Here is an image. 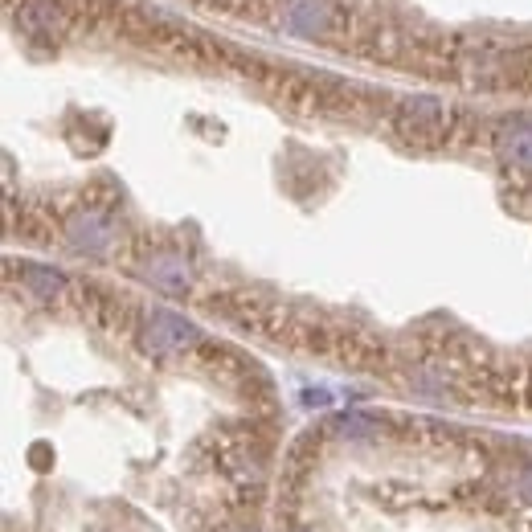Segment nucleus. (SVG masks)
Instances as JSON below:
<instances>
[{"instance_id":"obj_6","label":"nucleus","mask_w":532,"mask_h":532,"mask_svg":"<svg viewBox=\"0 0 532 532\" xmlns=\"http://www.w3.org/2000/svg\"><path fill=\"white\" fill-rule=\"evenodd\" d=\"M496 148L516 168H532V123H508L496 136Z\"/></svg>"},{"instance_id":"obj_7","label":"nucleus","mask_w":532,"mask_h":532,"mask_svg":"<svg viewBox=\"0 0 532 532\" xmlns=\"http://www.w3.org/2000/svg\"><path fill=\"white\" fill-rule=\"evenodd\" d=\"M148 275H152L164 291H185V283H189L185 262H181V258H156V262L148 266Z\"/></svg>"},{"instance_id":"obj_8","label":"nucleus","mask_w":532,"mask_h":532,"mask_svg":"<svg viewBox=\"0 0 532 532\" xmlns=\"http://www.w3.org/2000/svg\"><path fill=\"white\" fill-rule=\"evenodd\" d=\"M25 283L41 295H54L62 287V275L58 271H46V266H25Z\"/></svg>"},{"instance_id":"obj_2","label":"nucleus","mask_w":532,"mask_h":532,"mask_svg":"<svg viewBox=\"0 0 532 532\" xmlns=\"http://www.w3.org/2000/svg\"><path fill=\"white\" fill-rule=\"evenodd\" d=\"M140 340H144L148 352H156V357H168V352L189 348V344L197 340V328L185 324L181 316H172V312H152V316L144 320Z\"/></svg>"},{"instance_id":"obj_3","label":"nucleus","mask_w":532,"mask_h":532,"mask_svg":"<svg viewBox=\"0 0 532 532\" xmlns=\"http://www.w3.org/2000/svg\"><path fill=\"white\" fill-rule=\"evenodd\" d=\"M17 25L33 41H58L66 29V13L54 5V0H29V5L17 9Z\"/></svg>"},{"instance_id":"obj_1","label":"nucleus","mask_w":532,"mask_h":532,"mask_svg":"<svg viewBox=\"0 0 532 532\" xmlns=\"http://www.w3.org/2000/svg\"><path fill=\"white\" fill-rule=\"evenodd\" d=\"M397 131L410 144H434L442 131H447V107L438 99H410L397 111Z\"/></svg>"},{"instance_id":"obj_9","label":"nucleus","mask_w":532,"mask_h":532,"mask_svg":"<svg viewBox=\"0 0 532 532\" xmlns=\"http://www.w3.org/2000/svg\"><path fill=\"white\" fill-rule=\"evenodd\" d=\"M516 492H520L524 500H532V467H524V471H520V479H516Z\"/></svg>"},{"instance_id":"obj_5","label":"nucleus","mask_w":532,"mask_h":532,"mask_svg":"<svg viewBox=\"0 0 532 532\" xmlns=\"http://www.w3.org/2000/svg\"><path fill=\"white\" fill-rule=\"evenodd\" d=\"M66 238H70L78 250L99 254V250L111 246V221H103L99 213H78L70 226H66Z\"/></svg>"},{"instance_id":"obj_4","label":"nucleus","mask_w":532,"mask_h":532,"mask_svg":"<svg viewBox=\"0 0 532 532\" xmlns=\"http://www.w3.org/2000/svg\"><path fill=\"white\" fill-rule=\"evenodd\" d=\"M287 25L303 37H324L336 25V13L324 5V0H291L287 9Z\"/></svg>"}]
</instances>
